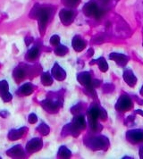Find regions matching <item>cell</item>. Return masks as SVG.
Returning <instances> with one entry per match:
<instances>
[{
    "mask_svg": "<svg viewBox=\"0 0 143 159\" xmlns=\"http://www.w3.org/2000/svg\"><path fill=\"white\" fill-rule=\"evenodd\" d=\"M53 12H54V10L51 7H40L39 5H35V7L32 8L31 12H30V16H31L32 18L38 19L40 31L43 32L46 29V26L49 21L50 17L53 15Z\"/></svg>",
    "mask_w": 143,
    "mask_h": 159,
    "instance_id": "cell-1",
    "label": "cell"
},
{
    "mask_svg": "<svg viewBox=\"0 0 143 159\" xmlns=\"http://www.w3.org/2000/svg\"><path fill=\"white\" fill-rule=\"evenodd\" d=\"M88 117H89V123L90 126L93 131H99L102 130V126L98 122L99 119L106 120L107 118V114L106 110L100 107L99 106L91 107L88 111Z\"/></svg>",
    "mask_w": 143,
    "mask_h": 159,
    "instance_id": "cell-2",
    "label": "cell"
},
{
    "mask_svg": "<svg viewBox=\"0 0 143 159\" xmlns=\"http://www.w3.org/2000/svg\"><path fill=\"white\" fill-rule=\"evenodd\" d=\"M109 145V140L105 136H96L90 138L87 143V146L92 150H105Z\"/></svg>",
    "mask_w": 143,
    "mask_h": 159,
    "instance_id": "cell-3",
    "label": "cell"
},
{
    "mask_svg": "<svg viewBox=\"0 0 143 159\" xmlns=\"http://www.w3.org/2000/svg\"><path fill=\"white\" fill-rule=\"evenodd\" d=\"M70 127L71 133L73 136H78V134L86 127V121L83 116H78L74 121L68 125Z\"/></svg>",
    "mask_w": 143,
    "mask_h": 159,
    "instance_id": "cell-4",
    "label": "cell"
},
{
    "mask_svg": "<svg viewBox=\"0 0 143 159\" xmlns=\"http://www.w3.org/2000/svg\"><path fill=\"white\" fill-rule=\"evenodd\" d=\"M77 80L78 81L83 85L84 87L87 89V90L90 93L95 95V91H94V87H93V80L91 78V75L90 73L88 72H83L79 73L78 76H77Z\"/></svg>",
    "mask_w": 143,
    "mask_h": 159,
    "instance_id": "cell-5",
    "label": "cell"
},
{
    "mask_svg": "<svg viewBox=\"0 0 143 159\" xmlns=\"http://www.w3.org/2000/svg\"><path fill=\"white\" fill-rule=\"evenodd\" d=\"M132 107V101L127 95H122L117 100L115 109L119 112H127Z\"/></svg>",
    "mask_w": 143,
    "mask_h": 159,
    "instance_id": "cell-6",
    "label": "cell"
},
{
    "mask_svg": "<svg viewBox=\"0 0 143 159\" xmlns=\"http://www.w3.org/2000/svg\"><path fill=\"white\" fill-rule=\"evenodd\" d=\"M126 139L132 144L143 142L142 130H131L126 132Z\"/></svg>",
    "mask_w": 143,
    "mask_h": 159,
    "instance_id": "cell-7",
    "label": "cell"
},
{
    "mask_svg": "<svg viewBox=\"0 0 143 159\" xmlns=\"http://www.w3.org/2000/svg\"><path fill=\"white\" fill-rule=\"evenodd\" d=\"M59 16H60L61 22H63L64 25H69L73 21L74 16H75V13L71 9L64 8V9H62L60 11Z\"/></svg>",
    "mask_w": 143,
    "mask_h": 159,
    "instance_id": "cell-8",
    "label": "cell"
},
{
    "mask_svg": "<svg viewBox=\"0 0 143 159\" xmlns=\"http://www.w3.org/2000/svg\"><path fill=\"white\" fill-rule=\"evenodd\" d=\"M123 80L130 87H134L137 83V78L134 73L131 69L128 68H125L123 70Z\"/></svg>",
    "mask_w": 143,
    "mask_h": 159,
    "instance_id": "cell-9",
    "label": "cell"
},
{
    "mask_svg": "<svg viewBox=\"0 0 143 159\" xmlns=\"http://www.w3.org/2000/svg\"><path fill=\"white\" fill-rule=\"evenodd\" d=\"M109 59L110 60H114V62L120 66H124L128 63L129 57L127 56L120 54V53H111L109 55Z\"/></svg>",
    "mask_w": 143,
    "mask_h": 159,
    "instance_id": "cell-10",
    "label": "cell"
},
{
    "mask_svg": "<svg viewBox=\"0 0 143 159\" xmlns=\"http://www.w3.org/2000/svg\"><path fill=\"white\" fill-rule=\"evenodd\" d=\"M0 96L5 102H9L12 100V95L9 93L7 80L0 81Z\"/></svg>",
    "mask_w": 143,
    "mask_h": 159,
    "instance_id": "cell-11",
    "label": "cell"
},
{
    "mask_svg": "<svg viewBox=\"0 0 143 159\" xmlns=\"http://www.w3.org/2000/svg\"><path fill=\"white\" fill-rule=\"evenodd\" d=\"M42 148V140L39 138H35L32 139L31 140H30L28 144L26 146V149L30 153L38 151Z\"/></svg>",
    "mask_w": 143,
    "mask_h": 159,
    "instance_id": "cell-12",
    "label": "cell"
},
{
    "mask_svg": "<svg viewBox=\"0 0 143 159\" xmlns=\"http://www.w3.org/2000/svg\"><path fill=\"white\" fill-rule=\"evenodd\" d=\"M72 46L74 48V50L81 52L86 48V42L85 40H83L80 36H75L72 39Z\"/></svg>",
    "mask_w": 143,
    "mask_h": 159,
    "instance_id": "cell-13",
    "label": "cell"
},
{
    "mask_svg": "<svg viewBox=\"0 0 143 159\" xmlns=\"http://www.w3.org/2000/svg\"><path fill=\"white\" fill-rule=\"evenodd\" d=\"M52 74L57 80H64L66 77V73L64 72V69L62 67H60L57 63L55 64L53 69H52Z\"/></svg>",
    "mask_w": 143,
    "mask_h": 159,
    "instance_id": "cell-14",
    "label": "cell"
},
{
    "mask_svg": "<svg viewBox=\"0 0 143 159\" xmlns=\"http://www.w3.org/2000/svg\"><path fill=\"white\" fill-rule=\"evenodd\" d=\"M7 155L11 156L12 157H21L24 156V152L21 149V146H15L14 148H12L11 149H9L7 152Z\"/></svg>",
    "mask_w": 143,
    "mask_h": 159,
    "instance_id": "cell-15",
    "label": "cell"
},
{
    "mask_svg": "<svg viewBox=\"0 0 143 159\" xmlns=\"http://www.w3.org/2000/svg\"><path fill=\"white\" fill-rule=\"evenodd\" d=\"M94 63H97V65H99V68L100 71L103 72H106L108 70V65H107V61L104 57H99V59L93 60L90 62V65H93Z\"/></svg>",
    "mask_w": 143,
    "mask_h": 159,
    "instance_id": "cell-16",
    "label": "cell"
},
{
    "mask_svg": "<svg viewBox=\"0 0 143 159\" xmlns=\"http://www.w3.org/2000/svg\"><path fill=\"white\" fill-rule=\"evenodd\" d=\"M43 107L48 110V112H51V113H54V112H57V109L59 107V105L55 103V102L50 101V100H45V101L42 102Z\"/></svg>",
    "mask_w": 143,
    "mask_h": 159,
    "instance_id": "cell-17",
    "label": "cell"
},
{
    "mask_svg": "<svg viewBox=\"0 0 143 159\" xmlns=\"http://www.w3.org/2000/svg\"><path fill=\"white\" fill-rule=\"evenodd\" d=\"M24 130H25V128H21L20 130H12L9 132L8 137H9L10 139H12V140L18 139H20L23 135Z\"/></svg>",
    "mask_w": 143,
    "mask_h": 159,
    "instance_id": "cell-18",
    "label": "cell"
},
{
    "mask_svg": "<svg viewBox=\"0 0 143 159\" xmlns=\"http://www.w3.org/2000/svg\"><path fill=\"white\" fill-rule=\"evenodd\" d=\"M19 92H20V94L23 95V96H28V95L31 94L33 92V87L31 86V84L26 83L20 88Z\"/></svg>",
    "mask_w": 143,
    "mask_h": 159,
    "instance_id": "cell-19",
    "label": "cell"
},
{
    "mask_svg": "<svg viewBox=\"0 0 143 159\" xmlns=\"http://www.w3.org/2000/svg\"><path fill=\"white\" fill-rule=\"evenodd\" d=\"M72 153L71 151L64 146H62L60 148H59V151H58V157L60 158H69L71 157Z\"/></svg>",
    "mask_w": 143,
    "mask_h": 159,
    "instance_id": "cell-20",
    "label": "cell"
},
{
    "mask_svg": "<svg viewBox=\"0 0 143 159\" xmlns=\"http://www.w3.org/2000/svg\"><path fill=\"white\" fill-rule=\"evenodd\" d=\"M38 55H39V48L34 47V48H30V49L28 51L26 57H27V59H28V60H34V59L37 58Z\"/></svg>",
    "mask_w": 143,
    "mask_h": 159,
    "instance_id": "cell-21",
    "label": "cell"
},
{
    "mask_svg": "<svg viewBox=\"0 0 143 159\" xmlns=\"http://www.w3.org/2000/svg\"><path fill=\"white\" fill-rule=\"evenodd\" d=\"M41 82L46 86H50L53 83V78L49 73L46 72L41 76Z\"/></svg>",
    "mask_w": 143,
    "mask_h": 159,
    "instance_id": "cell-22",
    "label": "cell"
},
{
    "mask_svg": "<svg viewBox=\"0 0 143 159\" xmlns=\"http://www.w3.org/2000/svg\"><path fill=\"white\" fill-rule=\"evenodd\" d=\"M67 52H68V48H67L65 46H63V45H59L57 48L55 49L56 55H57V56H61V57L66 55Z\"/></svg>",
    "mask_w": 143,
    "mask_h": 159,
    "instance_id": "cell-23",
    "label": "cell"
},
{
    "mask_svg": "<svg viewBox=\"0 0 143 159\" xmlns=\"http://www.w3.org/2000/svg\"><path fill=\"white\" fill-rule=\"evenodd\" d=\"M62 1H63V4L67 7H75L81 2V0H62Z\"/></svg>",
    "mask_w": 143,
    "mask_h": 159,
    "instance_id": "cell-24",
    "label": "cell"
},
{
    "mask_svg": "<svg viewBox=\"0 0 143 159\" xmlns=\"http://www.w3.org/2000/svg\"><path fill=\"white\" fill-rule=\"evenodd\" d=\"M38 130L43 135H48L49 133V127L47 124H45V123H41L38 127Z\"/></svg>",
    "mask_w": 143,
    "mask_h": 159,
    "instance_id": "cell-25",
    "label": "cell"
},
{
    "mask_svg": "<svg viewBox=\"0 0 143 159\" xmlns=\"http://www.w3.org/2000/svg\"><path fill=\"white\" fill-rule=\"evenodd\" d=\"M14 77H15V79H18V80L22 79V78L24 77V71H23L22 69L17 68V69L14 71Z\"/></svg>",
    "mask_w": 143,
    "mask_h": 159,
    "instance_id": "cell-26",
    "label": "cell"
},
{
    "mask_svg": "<svg viewBox=\"0 0 143 159\" xmlns=\"http://www.w3.org/2000/svg\"><path fill=\"white\" fill-rule=\"evenodd\" d=\"M50 43L54 46H57V45H59L60 43V38L58 35H54V36L51 37L50 39Z\"/></svg>",
    "mask_w": 143,
    "mask_h": 159,
    "instance_id": "cell-27",
    "label": "cell"
},
{
    "mask_svg": "<svg viewBox=\"0 0 143 159\" xmlns=\"http://www.w3.org/2000/svg\"><path fill=\"white\" fill-rule=\"evenodd\" d=\"M37 121H38V118H37L35 114H30L29 116V122L30 123H35Z\"/></svg>",
    "mask_w": 143,
    "mask_h": 159,
    "instance_id": "cell-28",
    "label": "cell"
},
{
    "mask_svg": "<svg viewBox=\"0 0 143 159\" xmlns=\"http://www.w3.org/2000/svg\"><path fill=\"white\" fill-rule=\"evenodd\" d=\"M25 41H26V45H27V46H29V45H30V43H31V42L33 41V38L28 37V38H26Z\"/></svg>",
    "mask_w": 143,
    "mask_h": 159,
    "instance_id": "cell-29",
    "label": "cell"
},
{
    "mask_svg": "<svg viewBox=\"0 0 143 159\" xmlns=\"http://www.w3.org/2000/svg\"><path fill=\"white\" fill-rule=\"evenodd\" d=\"M139 155H140V157L143 159V146L140 148V151H139Z\"/></svg>",
    "mask_w": 143,
    "mask_h": 159,
    "instance_id": "cell-30",
    "label": "cell"
},
{
    "mask_svg": "<svg viewBox=\"0 0 143 159\" xmlns=\"http://www.w3.org/2000/svg\"><path fill=\"white\" fill-rule=\"evenodd\" d=\"M135 112H137V113H139L140 115H141V116H143V111H141V110H136Z\"/></svg>",
    "mask_w": 143,
    "mask_h": 159,
    "instance_id": "cell-31",
    "label": "cell"
},
{
    "mask_svg": "<svg viewBox=\"0 0 143 159\" xmlns=\"http://www.w3.org/2000/svg\"><path fill=\"white\" fill-rule=\"evenodd\" d=\"M140 92H141V95L143 97V86L141 87V91H140Z\"/></svg>",
    "mask_w": 143,
    "mask_h": 159,
    "instance_id": "cell-32",
    "label": "cell"
},
{
    "mask_svg": "<svg viewBox=\"0 0 143 159\" xmlns=\"http://www.w3.org/2000/svg\"><path fill=\"white\" fill-rule=\"evenodd\" d=\"M111 1H114V0H111ZM115 1H116V0H115Z\"/></svg>",
    "mask_w": 143,
    "mask_h": 159,
    "instance_id": "cell-33",
    "label": "cell"
},
{
    "mask_svg": "<svg viewBox=\"0 0 143 159\" xmlns=\"http://www.w3.org/2000/svg\"><path fill=\"white\" fill-rule=\"evenodd\" d=\"M142 45H143V43H142Z\"/></svg>",
    "mask_w": 143,
    "mask_h": 159,
    "instance_id": "cell-34",
    "label": "cell"
}]
</instances>
